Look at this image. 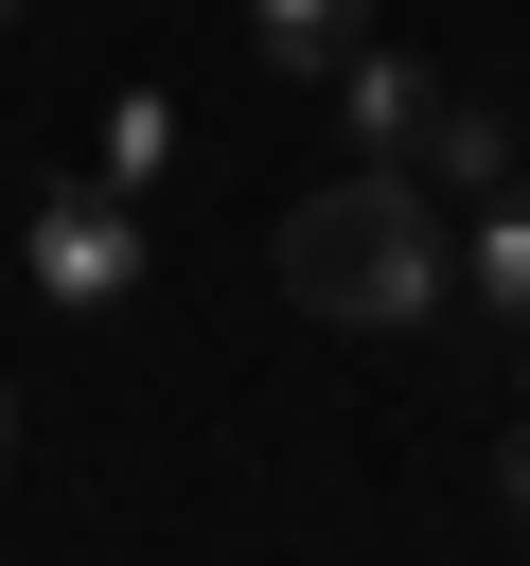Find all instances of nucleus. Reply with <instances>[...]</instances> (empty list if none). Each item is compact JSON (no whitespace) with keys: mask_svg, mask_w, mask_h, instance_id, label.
I'll list each match as a JSON object with an SVG mask.
<instances>
[{"mask_svg":"<svg viewBox=\"0 0 530 566\" xmlns=\"http://www.w3.org/2000/svg\"><path fill=\"white\" fill-rule=\"evenodd\" d=\"M0 18H18V0H0Z\"/></svg>","mask_w":530,"mask_h":566,"instance_id":"9d476101","label":"nucleus"},{"mask_svg":"<svg viewBox=\"0 0 530 566\" xmlns=\"http://www.w3.org/2000/svg\"><path fill=\"white\" fill-rule=\"evenodd\" d=\"M459 301H495V318L530 336V177L477 195V230H459Z\"/></svg>","mask_w":530,"mask_h":566,"instance_id":"39448f33","label":"nucleus"},{"mask_svg":"<svg viewBox=\"0 0 530 566\" xmlns=\"http://www.w3.org/2000/svg\"><path fill=\"white\" fill-rule=\"evenodd\" d=\"M159 142H177V106H159V88H124V106H106V159H88V177H106V195H141V177H159Z\"/></svg>","mask_w":530,"mask_h":566,"instance_id":"0eeeda50","label":"nucleus"},{"mask_svg":"<svg viewBox=\"0 0 530 566\" xmlns=\"http://www.w3.org/2000/svg\"><path fill=\"white\" fill-rule=\"evenodd\" d=\"M283 301L336 318V336H406V318H442V301H459V230H442V195H424L406 159L318 177V195L283 212Z\"/></svg>","mask_w":530,"mask_h":566,"instance_id":"f257e3e1","label":"nucleus"},{"mask_svg":"<svg viewBox=\"0 0 530 566\" xmlns=\"http://www.w3.org/2000/svg\"><path fill=\"white\" fill-rule=\"evenodd\" d=\"M247 35H265L283 71H353V53H371V0H247Z\"/></svg>","mask_w":530,"mask_h":566,"instance_id":"423d86ee","label":"nucleus"},{"mask_svg":"<svg viewBox=\"0 0 530 566\" xmlns=\"http://www.w3.org/2000/svg\"><path fill=\"white\" fill-rule=\"evenodd\" d=\"M18 265H35V301H71V318L141 301V195H106V177H53V195L18 212Z\"/></svg>","mask_w":530,"mask_h":566,"instance_id":"f03ea898","label":"nucleus"},{"mask_svg":"<svg viewBox=\"0 0 530 566\" xmlns=\"http://www.w3.org/2000/svg\"><path fill=\"white\" fill-rule=\"evenodd\" d=\"M495 478H512V513H530V424H512V442H495Z\"/></svg>","mask_w":530,"mask_h":566,"instance_id":"6e6552de","label":"nucleus"},{"mask_svg":"<svg viewBox=\"0 0 530 566\" xmlns=\"http://www.w3.org/2000/svg\"><path fill=\"white\" fill-rule=\"evenodd\" d=\"M406 177H424V195H459V212H477V195H512V177H530V159H512V124H495V106H477V88H442V106H424V159H406Z\"/></svg>","mask_w":530,"mask_h":566,"instance_id":"7ed1b4c3","label":"nucleus"},{"mask_svg":"<svg viewBox=\"0 0 530 566\" xmlns=\"http://www.w3.org/2000/svg\"><path fill=\"white\" fill-rule=\"evenodd\" d=\"M0 442H18V389H0Z\"/></svg>","mask_w":530,"mask_h":566,"instance_id":"1a4fd4ad","label":"nucleus"},{"mask_svg":"<svg viewBox=\"0 0 530 566\" xmlns=\"http://www.w3.org/2000/svg\"><path fill=\"white\" fill-rule=\"evenodd\" d=\"M336 106H353V142H371V159H424V106H442V71H406V53H353V71H336Z\"/></svg>","mask_w":530,"mask_h":566,"instance_id":"20e7f679","label":"nucleus"}]
</instances>
